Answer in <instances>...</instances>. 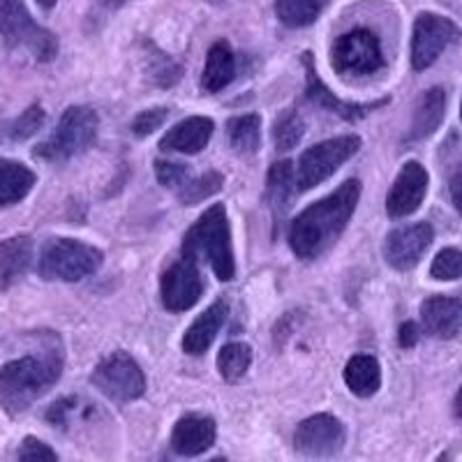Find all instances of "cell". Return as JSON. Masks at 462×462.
<instances>
[{
	"instance_id": "cell-24",
	"label": "cell",
	"mask_w": 462,
	"mask_h": 462,
	"mask_svg": "<svg viewBox=\"0 0 462 462\" xmlns=\"http://www.w3.org/2000/svg\"><path fill=\"white\" fill-rule=\"evenodd\" d=\"M345 382L354 395L358 398H370L382 386V370H379L377 358L370 354H356L349 358L345 368Z\"/></svg>"
},
{
	"instance_id": "cell-34",
	"label": "cell",
	"mask_w": 462,
	"mask_h": 462,
	"mask_svg": "<svg viewBox=\"0 0 462 462\" xmlns=\"http://www.w3.org/2000/svg\"><path fill=\"white\" fill-rule=\"evenodd\" d=\"M169 111L164 106H155V109H146L132 121V132L137 134V137H148L151 132L158 130L164 121H167Z\"/></svg>"
},
{
	"instance_id": "cell-35",
	"label": "cell",
	"mask_w": 462,
	"mask_h": 462,
	"mask_svg": "<svg viewBox=\"0 0 462 462\" xmlns=\"http://www.w3.org/2000/svg\"><path fill=\"white\" fill-rule=\"evenodd\" d=\"M16 456H19V460H58L56 451L49 448L44 441L35 439V437H26Z\"/></svg>"
},
{
	"instance_id": "cell-33",
	"label": "cell",
	"mask_w": 462,
	"mask_h": 462,
	"mask_svg": "<svg viewBox=\"0 0 462 462\" xmlns=\"http://www.w3.org/2000/svg\"><path fill=\"white\" fill-rule=\"evenodd\" d=\"M155 173H158V180L164 185V188L176 189V192H179V189L183 188L189 179V171L185 164L164 162V160L155 162Z\"/></svg>"
},
{
	"instance_id": "cell-1",
	"label": "cell",
	"mask_w": 462,
	"mask_h": 462,
	"mask_svg": "<svg viewBox=\"0 0 462 462\" xmlns=\"http://www.w3.org/2000/svg\"><path fill=\"white\" fill-rule=\"evenodd\" d=\"M358 197H361V183L356 179H349L336 192L312 204L310 208H305L289 229V243L296 257H321L345 231L346 222L356 210Z\"/></svg>"
},
{
	"instance_id": "cell-31",
	"label": "cell",
	"mask_w": 462,
	"mask_h": 462,
	"mask_svg": "<svg viewBox=\"0 0 462 462\" xmlns=\"http://www.w3.org/2000/svg\"><path fill=\"white\" fill-rule=\"evenodd\" d=\"M44 125V111L42 106H31V109L23 111L19 118L10 123V125L3 130V137L10 139V142H23V139L32 137L40 127Z\"/></svg>"
},
{
	"instance_id": "cell-22",
	"label": "cell",
	"mask_w": 462,
	"mask_h": 462,
	"mask_svg": "<svg viewBox=\"0 0 462 462\" xmlns=\"http://www.w3.org/2000/svg\"><path fill=\"white\" fill-rule=\"evenodd\" d=\"M234 74H236V58L231 53L229 44L216 42L208 49V56H206L201 86L208 93H220L222 88H226L234 81Z\"/></svg>"
},
{
	"instance_id": "cell-15",
	"label": "cell",
	"mask_w": 462,
	"mask_h": 462,
	"mask_svg": "<svg viewBox=\"0 0 462 462\" xmlns=\"http://www.w3.org/2000/svg\"><path fill=\"white\" fill-rule=\"evenodd\" d=\"M305 68H308V90H305V95H308V100L312 102V105L321 106L324 111H331V114H337L340 118H345V121H358V118H363V116H368L370 111L379 109V106L386 105V97L383 100H374V102H365V105H356V102H342L337 100L336 95L331 93V90L326 88L324 81L317 77L315 72V65H312V56L310 53H305Z\"/></svg>"
},
{
	"instance_id": "cell-16",
	"label": "cell",
	"mask_w": 462,
	"mask_h": 462,
	"mask_svg": "<svg viewBox=\"0 0 462 462\" xmlns=\"http://www.w3.org/2000/svg\"><path fill=\"white\" fill-rule=\"evenodd\" d=\"M216 420L208 416L188 414L173 426L171 448L185 457L201 456L216 444Z\"/></svg>"
},
{
	"instance_id": "cell-9",
	"label": "cell",
	"mask_w": 462,
	"mask_h": 462,
	"mask_svg": "<svg viewBox=\"0 0 462 462\" xmlns=\"http://www.w3.org/2000/svg\"><path fill=\"white\" fill-rule=\"evenodd\" d=\"M90 382L114 402H132L146 391V377L137 361L125 352H116L93 370Z\"/></svg>"
},
{
	"instance_id": "cell-6",
	"label": "cell",
	"mask_w": 462,
	"mask_h": 462,
	"mask_svg": "<svg viewBox=\"0 0 462 462\" xmlns=\"http://www.w3.org/2000/svg\"><path fill=\"white\" fill-rule=\"evenodd\" d=\"M0 35L10 47L28 49L42 63L53 60L58 51L56 37L37 26L23 0H0Z\"/></svg>"
},
{
	"instance_id": "cell-28",
	"label": "cell",
	"mask_w": 462,
	"mask_h": 462,
	"mask_svg": "<svg viewBox=\"0 0 462 462\" xmlns=\"http://www.w3.org/2000/svg\"><path fill=\"white\" fill-rule=\"evenodd\" d=\"M253 363V349L243 342H229L217 354V370H220L222 379L229 383H236L243 379Z\"/></svg>"
},
{
	"instance_id": "cell-36",
	"label": "cell",
	"mask_w": 462,
	"mask_h": 462,
	"mask_svg": "<svg viewBox=\"0 0 462 462\" xmlns=\"http://www.w3.org/2000/svg\"><path fill=\"white\" fill-rule=\"evenodd\" d=\"M398 342L404 349H410V346H414L416 342H419V328H416L414 321H404V324L400 326Z\"/></svg>"
},
{
	"instance_id": "cell-21",
	"label": "cell",
	"mask_w": 462,
	"mask_h": 462,
	"mask_svg": "<svg viewBox=\"0 0 462 462\" xmlns=\"http://www.w3.org/2000/svg\"><path fill=\"white\" fill-rule=\"evenodd\" d=\"M444 111H447V95H444V90H428V93L420 97L419 106H416L414 121H411L407 142H420V139L430 137L432 132L439 127V123L444 121Z\"/></svg>"
},
{
	"instance_id": "cell-26",
	"label": "cell",
	"mask_w": 462,
	"mask_h": 462,
	"mask_svg": "<svg viewBox=\"0 0 462 462\" xmlns=\"http://www.w3.org/2000/svg\"><path fill=\"white\" fill-rule=\"evenodd\" d=\"M226 137H229L231 148L241 155H253L259 148V139H262V121L259 116L245 114L236 116L226 123Z\"/></svg>"
},
{
	"instance_id": "cell-8",
	"label": "cell",
	"mask_w": 462,
	"mask_h": 462,
	"mask_svg": "<svg viewBox=\"0 0 462 462\" xmlns=\"http://www.w3.org/2000/svg\"><path fill=\"white\" fill-rule=\"evenodd\" d=\"M331 65L337 74H374L383 69V51L379 37L368 28H354L336 40L331 53Z\"/></svg>"
},
{
	"instance_id": "cell-41",
	"label": "cell",
	"mask_w": 462,
	"mask_h": 462,
	"mask_svg": "<svg viewBox=\"0 0 462 462\" xmlns=\"http://www.w3.org/2000/svg\"><path fill=\"white\" fill-rule=\"evenodd\" d=\"M460 118H462V106H460Z\"/></svg>"
},
{
	"instance_id": "cell-7",
	"label": "cell",
	"mask_w": 462,
	"mask_h": 462,
	"mask_svg": "<svg viewBox=\"0 0 462 462\" xmlns=\"http://www.w3.org/2000/svg\"><path fill=\"white\" fill-rule=\"evenodd\" d=\"M361 148V139L356 134H346V137L328 139L317 146L308 148L299 160V171H296V185L299 189H312L331 179L333 173L346 162Z\"/></svg>"
},
{
	"instance_id": "cell-32",
	"label": "cell",
	"mask_w": 462,
	"mask_h": 462,
	"mask_svg": "<svg viewBox=\"0 0 462 462\" xmlns=\"http://www.w3.org/2000/svg\"><path fill=\"white\" fill-rule=\"evenodd\" d=\"M430 275L435 280H457L462 278V253L456 247H444L439 254L435 257L430 266Z\"/></svg>"
},
{
	"instance_id": "cell-20",
	"label": "cell",
	"mask_w": 462,
	"mask_h": 462,
	"mask_svg": "<svg viewBox=\"0 0 462 462\" xmlns=\"http://www.w3.org/2000/svg\"><path fill=\"white\" fill-rule=\"evenodd\" d=\"M226 319V305L222 300H216V303L210 305L208 310L201 312L199 317L195 319V324L189 326L188 331L183 336V349L192 356H201V354L213 345L216 340L217 331L222 328Z\"/></svg>"
},
{
	"instance_id": "cell-4",
	"label": "cell",
	"mask_w": 462,
	"mask_h": 462,
	"mask_svg": "<svg viewBox=\"0 0 462 462\" xmlns=\"http://www.w3.org/2000/svg\"><path fill=\"white\" fill-rule=\"evenodd\" d=\"M105 254L88 243L74 238H51L40 253V275L44 280L79 282L102 266Z\"/></svg>"
},
{
	"instance_id": "cell-11",
	"label": "cell",
	"mask_w": 462,
	"mask_h": 462,
	"mask_svg": "<svg viewBox=\"0 0 462 462\" xmlns=\"http://www.w3.org/2000/svg\"><path fill=\"white\" fill-rule=\"evenodd\" d=\"M345 439V426L336 416L317 414L300 423L294 435V447L300 456L328 457L342 451Z\"/></svg>"
},
{
	"instance_id": "cell-38",
	"label": "cell",
	"mask_w": 462,
	"mask_h": 462,
	"mask_svg": "<svg viewBox=\"0 0 462 462\" xmlns=\"http://www.w3.org/2000/svg\"><path fill=\"white\" fill-rule=\"evenodd\" d=\"M453 414H456L457 420H462V386L460 391H457L456 400H453Z\"/></svg>"
},
{
	"instance_id": "cell-25",
	"label": "cell",
	"mask_w": 462,
	"mask_h": 462,
	"mask_svg": "<svg viewBox=\"0 0 462 462\" xmlns=\"http://www.w3.org/2000/svg\"><path fill=\"white\" fill-rule=\"evenodd\" d=\"M291 195H294V169H291V162H275L268 171L266 180V201L273 210L275 220L287 213L289 201H291Z\"/></svg>"
},
{
	"instance_id": "cell-40",
	"label": "cell",
	"mask_w": 462,
	"mask_h": 462,
	"mask_svg": "<svg viewBox=\"0 0 462 462\" xmlns=\"http://www.w3.org/2000/svg\"><path fill=\"white\" fill-rule=\"evenodd\" d=\"M40 3V7H44V10H51L53 5H56L58 0H37Z\"/></svg>"
},
{
	"instance_id": "cell-18",
	"label": "cell",
	"mask_w": 462,
	"mask_h": 462,
	"mask_svg": "<svg viewBox=\"0 0 462 462\" xmlns=\"http://www.w3.org/2000/svg\"><path fill=\"white\" fill-rule=\"evenodd\" d=\"M420 321L430 336L448 340L460 331L462 303L451 296H432L420 305Z\"/></svg>"
},
{
	"instance_id": "cell-2",
	"label": "cell",
	"mask_w": 462,
	"mask_h": 462,
	"mask_svg": "<svg viewBox=\"0 0 462 462\" xmlns=\"http://www.w3.org/2000/svg\"><path fill=\"white\" fill-rule=\"evenodd\" d=\"M63 373V354L51 346L42 354L14 358L0 368V402L10 414H22L42 398Z\"/></svg>"
},
{
	"instance_id": "cell-5",
	"label": "cell",
	"mask_w": 462,
	"mask_h": 462,
	"mask_svg": "<svg viewBox=\"0 0 462 462\" xmlns=\"http://www.w3.org/2000/svg\"><path fill=\"white\" fill-rule=\"evenodd\" d=\"M97 114L90 106H69L51 137L35 148V158L44 162H65L77 152L86 151L97 137Z\"/></svg>"
},
{
	"instance_id": "cell-37",
	"label": "cell",
	"mask_w": 462,
	"mask_h": 462,
	"mask_svg": "<svg viewBox=\"0 0 462 462\" xmlns=\"http://www.w3.org/2000/svg\"><path fill=\"white\" fill-rule=\"evenodd\" d=\"M451 199H453V206H456V208L462 213V167L457 169L456 173H453V179H451Z\"/></svg>"
},
{
	"instance_id": "cell-19",
	"label": "cell",
	"mask_w": 462,
	"mask_h": 462,
	"mask_svg": "<svg viewBox=\"0 0 462 462\" xmlns=\"http://www.w3.org/2000/svg\"><path fill=\"white\" fill-rule=\"evenodd\" d=\"M32 263V238L14 236L0 241V289H10Z\"/></svg>"
},
{
	"instance_id": "cell-17",
	"label": "cell",
	"mask_w": 462,
	"mask_h": 462,
	"mask_svg": "<svg viewBox=\"0 0 462 462\" xmlns=\"http://www.w3.org/2000/svg\"><path fill=\"white\" fill-rule=\"evenodd\" d=\"M213 121L204 118V116H192V118H185L179 125H173L160 142V148L167 152H188V155H195V152L204 151L208 146L210 137H213Z\"/></svg>"
},
{
	"instance_id": "cell-12",
	"label": "cell",
	"mask_w": 462,
	"mask_h": 462,
	"mask_svg": "<svg viewBox=\"0 0 462 462\" xmlns=\"http://www.w3.org/2000/svg\"><path fill=\"white\" fill-rule=\"evenodd\" d=\"M162 303L169 312H185L195 308L197 300L204 294L199 268L192 259L173 262L162 275Z\"/></svg>"
},
{
	"instance_id": "cell-3",
	"label": "cell",
	"mask_w": 462,
	"mask_h": 462,
	"mask_svg": "<svg viewBox=\"0 0 462 462\" xmlns=\"http://www.w3.org/2000/svg\"><path fill=\"white\" fill-rule=\"evenodd\" d=\"M185 259H201L210 263L217 280L226 282L236 275V263H234V247H231L229 217L222 204L210 206L204 216L189 226L183 241Z\"/></svg>"
},
{
	"instance_id": "cell-27",
	"label": "cell",
	"mask_w": 462,
	"mask_h": 462,
	"mask_svg": "<svg viewBox=\"0 0 462 462\" xmlns=\"http://www.w3.org/2000/svg\"><path fill=\"white\" fill-rule=\"evenodd\" d=\"M324 10V0H275L278 19L287 28H305L317 22Z\"/></svg>"
},
{
	"instance_id": "cell-39",
	"label": "cell",
	"mask_w": 462,
	"mask_h": 462,
	"mask_svg": "<svg viewBox=\"0 0 462 462\" xmlns=\"http://www.w3.org/2000/svg\"><path fill=\"white\" fill-rule=\"evenodd\" d=\"M102 3H105L106 7H111V10H116V7H121L125 0H102Z\"/></svg>"
},
{
	"instance_id": "cell-30",
	"label": "cell",
	"mask_w": 462,
	"mask_h": 462,
	"mask_svg": "<svg viewBox=\"0 0 462 462\" xmlns=\"http://www.w3.org/2000/svg\"><path fill=\"white\" fill-rule=\"evenodd\" d=\"M305 125L300 121V116L296 111H284L275 118L273 125V142L278 151H291V148L299 146V142L303 139Z\"/></svg>"
},
{
	"instance_id": "cell-23",
	"label": "cell",
	"mask_w": 462,
	"mask_h": 462,
	"mask_svg": "<svg viewBox=\"0 0 462 462\" xmlns=\"http://www.w3.org/2000/svg\"><path fill=\"white\" fill-rule=\"evenodd\" d=\"M35 185V173L22 162L0 158V208L26 199Z\"/></svg>"
},
{
	"instance_id": "cell-14",
	"label": "cell",
	"mask_w": 462,
	"mask_h": 462,
	"mask_svg": "<svg viewBox=\"0 0 462 462\" xmlns=\"http://www.w3.org/2000/svg\"><path fill=\"white\" fill-rule=\"evenodd\" d=\"M428 192V171L423 169V164L419 162H407L400 169L398 179L391 185L389 197H386V213L395 220L400 217L411 216L423 199H426Z\"/></svg>"
},
{
	"instance_id": "cell-13",
	"label": "cell",
	"mask_w": 462,
	"mask_h": 462,
	"mask_svg": "<svg viewBox=\"0 0 462 462\" xmlns=\"http://www.w3.org/2000/svg\"><path fill=\"white\" fill-rule=\"evenodd\" d=\"M435 231L428 222H419V225L400 226V229L391 231L383 243V257L393 266L395 271H410L420 262L423 253L430 247Z\"/></svg>"
},
{
	"instance_id": "cell-29",
	"label": "cell",
	"mask_w": 462,
	"mask_h": 462,
	"mask_svg": "<svg viewBox=\"0 0 462 462\" xmlns=\"http://www.w3.org/2000/svg\"><path fill=\"white\" fill-rule=\"evenodd\" d=\"M222 183H225V179H222V173L217 171L201 173L197 179L189 176L188 183H185L176 195H179V201L183 206H195L199 204V201L208 199V197L217 195L222 189Z\"/></svg>"
},
{
	"instance_id": "cell-10",
	"label": "cell",
	"mask_w": 462,
	"mask_h": 462,
	"mask_svg": "<svg viewBox=\"0 0 462 462\" xmlns=\"http://www.w3.org/2000/svg\"><path fill=\"white\" fill-rule=\"evenodd\" d=\"M457 37H460V28L447 16L430 14V12L419 14L414 22V35H411V68L416 72L428 69L448 44L457 42Z\"/></svg>"
}]
</instances>
